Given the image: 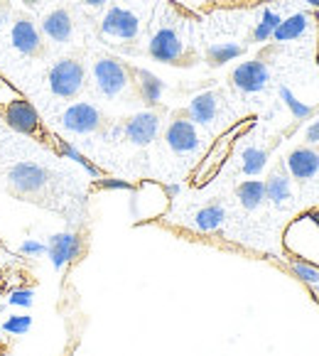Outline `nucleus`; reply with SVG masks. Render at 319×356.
<instances>
[{
  "label": "nucleus",
  "mask_w": 319,
  "mask_h": 356,
  "mask_svg": "<svg viewBox=\"0 0 319 356\" xmlns=\"http://www.w3.org/2000/svg\"><path fill=\"white\" fill-rule=\"evenodd\" d=\"M280 22H283V17L277 15L275 10H270V8H265V10L261 13V22H258L256 30H253V42L263 44V42H268V40H272V32L277 30Z\"/></svg>",
  "instance_id": "25"
},
{
  "label": "nucleus",
  "mask_w": 319,
  "mask_h": 356,
  "mask_svg": "<svg viewBox=\"0 0 319 356\" xmlns=\"http://www.w3.org/2000/svg\"><path fill=\"white\" fill-rule=\"evenodd\" d=\"M104 123L101 111L89 101H76V104L67 106L62 113V126L74 136H91L96 133Z\"/></svg>",
  "instance_id": "4"
},
{
  "label": "nucleus",
  "mask_w": 319,
  "mask_h": 356,
  "mask_svg": "<svg viewBox=\"0 0 319 356\" xmlns=\"http://www.w3.org/2000/svg\"><path fill=\"white\" fill-rule=\"evenodd\" d=\"M20 253L27 258H42L47 253V243L35 241V238H27V241L20 243Z\"/></svg>",
  "instance_id": "32"
},
{
  "label": "nucleus",
  "mask_w": 319,
  "mask_h": 356,
  "mask_svg": "<svg viewBox=\"0 0 319 356\" xmlns=\"http://www.w3.org/2000/svg\"><path fill=\"white\" fill-rule=\"evenodd\" d=\"M40 32H42L44 37H49V40H52V42H57V44L69 42V40H72V35H74L72 15H69L64 8H57V10H52L49 15H44Z\"/></svg>",
  "instance_id": "17"
},
{
  "label": "nucleus",
  "mask_w": 319,
  "mask_h": 356,
  "mask_svg": "<svg viewBox=\"0 0 319 356\" xmlns=\"http://www.w3.org/2000/svg\"><path fill=\"white\" fill-rule=\"evenodd\" d=\"M47 79H49V91L57 99H74L79 91L84 89V79H86L84 64L79 62V59L64 57L52 64Z\"/></svg>",
  "instance_id": "1"
},
{
  "label": "nucleus",
  "mask_w": 319,
  "mask_h": 356,
  "mask_svg": "<svg viewBox=\"0 0 319 356\" xmlns=\"http://www.w3.org/2000/svg\"><path fill=\"white\" fill-rule=\"evenodd\" d=\"M163 187H165V194H167V200H174V197L182 192V187H179V184H163Z\"/></svg>",
  "instance_id": "34"
},
{
  "label": "nucleus",
  "mask_w": 319,
  "mask_h": 356,
  "mask_svg": "<svg viewBox=\"0 0 319 356\" xmlns=\"http://www.w3.org/2000/svg\"><path fill=\"white\" fill-rule=\"evenodd\" d=\"M293 273L297 275L302 283L309 285H317L319 283V268L312 266V263H304V261H295L293 263Z\"/></svg>",
  "instance_id": "29"
},
{
  "label": "nucleus",
  "mask_w": 319,
  "mask_h": 356,
  "mask_svg": "<svg viewBox=\"0 0 319 356\" xmlns=\"http://www.w3.org/2000/svg\"><path fill=\"white\" fill-rule=\"evenodd\" d=\"M285 170H288L295 179H300V182L312 179L314 175L319 172V152L307 145L295 147V150L285 157Z\"/></svg>",
  "instance_id": "14"
},
{
  "label": "nucleus",
  "mask_w": 319,
  "mask_h": 356,
  "mask_svg": "<svg viewBox=\"0 0 319 356\" xmlns=\"http://www.w3.org/2000/svg\"><path fill=\"white\" fill-rule=\"evenodd\" d=\"M253 123H256V118H246V121H241L238 126L229 128V131H226L224 136H221L219 140L211 145V150L206 152V157H204V163L199 165V170H197V182H202V177H204V175H211V172H216V170H219V165L224 163L226 155H229V150L234 147L236 138L243 136V133H246Z\"/></svg>",
  "instance_id": "7"
},
{
  "label": "nucleus",
  "mask_w": 319,
  "mask_h": 356,
  "mask_svg": "<svg viewBox=\"0 0 319 356\" xmlns=\"http://www.w3.org/2000/svg\"><path fill=\"white\" fill-rule=\"evenodd\" d=\"M304 138H307L309 145H317V143H319V118H317V121L309 123L307 133H304Z\"/></svg>",
  "instance_id": "33"
},
{
  "label": "nucleus",
  "mask_w": 319,
  "mask_h": 356,
  "mask_svg": "<svg viewBox=\"0 0 319 356\" xmlns=\"http://www.w3.org/2000/svg\"><path fill=\"white\" fill-rule=\"evenodd\" d=\"M236 197H238V202L248 211L258 209L265 202V182L263 179H246V182H241L236 187Z\"/></svg>",
  "instance_id": "20"
},
{
  "label": "nucleus",
  "mask_w": 319,
  "mask_h": 356,
  "mask_svg": "<svg viewBox=\"0 0 319 356\" xmlns=\"http://www.w3.org/2000/svg\"><path fill=\"white\" fill-rule=\"evenodd\" d=\"M8 305L10 307H20V309H30L35 305V290L32 288H17L8 295Z\"/></svg>",
  "instance_id": "28"
},
{
  "label": "nucleus",
  "mask_w": 319,
  "mask_h": 356,
  "mask_svg": "<svg viewBox=\"0 0 319 356\" xmlns=\"http://www.w3.org/2000/svg\"><path fill=\"white\" fill-rule=\"evenodd\" d=\"M10 42L25 57H37V54L42 52V32L32 20L20 17V20H15V25L10 30Z\"/></svg>",
  "instance_id": "13"
},
{
  "label": "nucleus",
  "mask_w": 319,
  "mask_h": 356,
  "mask_svg": "<svg viewBox=\"0 0 319 356\" xmlns=\"http://www.w3.org/2000/svg\"><path fill=\"white\" fill-rule=\"evenodd\" d=\"M277 94H280L283 104L288 106V111L293 113V118H297V121H304V118H309V115H312V106H307L304 101H300L297 96H295L293 91L288 89V86H280V89H277Z\"/></svg>",
  "instance_id": "26"
},
{
  "label": "nucleus",
  "mask_w": 319,
  "mask_h": 356,
  "mask_svg": "<svg viewBox=\"0 0 319 356\" xmlns=\"http://www.w3.org/2000/svg\"><path fill=\"white\" fill-rule=\"evenodd\" d=\"M270 81V69L263 59H248L241 62L231 74V84L243 94H261Z\"/></svg>",
  "instance_id": "8"
},
{
  "label": "nucleus",
  "mask_w": 319,
  "mask_h": 356,
  "mask_svg": "<svg viewBox=\"0 0 319 356\" xmlns=\"http://www.w3.org/2000/svg\"><path fill=\"white\" fill-rule=\"evenodd\" d=\"M3 121L15 133H22V136H37V133L42 131V118H40L37 108L25 96L10 101V104L3 108Z\"/></svg>",
  "instance_id": "6"
},
{
  "label": "nucleus",
  "mask_w": 319,
  "mask_h": 356,
  "mask_svg": "<svg viewBox=\"0 0 319 356\" xmlns=\"http://www.w3.org/2000/svg\"><path fill=\"white\" fill-rule=\"evenodd\" d=\"M160 126H163V121L155 111H140L123 123V138L138 147H147L157 138Z\"/></svg>",
  "instance_id": "10"
},
{
  "label": "nucleus",
  "mask_w": 319,
  "mask_h": 356,
  "mask_svg": "<svg viewBox=\"0 0 319 356\" xmlns=\"http://www.w3.org/2000/svg\"><path fill=\"white\" fill-rule=\"evenodd\" d=\"M147 54L160 64H182V59L187 57V49H184V42L177 35V30L160 27L147 42Z\"/></svg>",
  "instance_id": "3"
},
{
  "label": "nucleus",
  "mask_w": 319,
  "mask_h": 356,
  "mask_svg": "<svg viewBox=\"0 0 319 356\" xmlns=\"http://www.w3.org/2000/svg\"><path fill=\"white\" fill-rule=\"evenodd\" d=\"M165 140H167V147L177 155H189V152L199 150L202 145V138H199V131L187 115H177L174 121H170L167 131H165Z\"/></svg>",
  "instance_id": "11"
},
{
  "label": "nucleus",
  "mask_w": 319,
  "mask_h": 356,
  "mask_svg": "<svg viewBox=\"0 0 319 356\" xmlns=\"http://www.w3.org/2000/svg\"><path fill=\"white\" fill-rule=\"evenodd\" d=\"M268 160H270L268 150H263V147H256V145H248L246 150L241 152V170H243V175H248V177H256V175H261L263 170H265Z\"/></svg>",
  "instance_id": "23"
},
{
  "label": "nucleus",
  "mask_w": 319,
  "mask_h": 356,
  "mask_svg": "<svg viewBox=\"0 0 319 356\" xmlns=\"http://www.w3.org/2000/svg\"><path fill=\"white\" fill-rule=\"evenodd\" d=\"M8 182L17 194H37L42 192L49 182V170L37 163H15L8 170Z\"/></svg>",
  "instance_id": "5"
},
{
  "label": "nucleus",
  "mask_w": 319,
  "mask_h": 356,
  "mask_svg": "<svg viewBox=\"0 0 319 356\" xmlns=\"http://www.w3.org/2000/svg\"><path fill=\"white\" fill-rule=\"evenodd\" d=\"M20 89L17 86H13L10 81H8L3 74H0V108H6L10 101H15V99H20Z\"/></svg>",
  "instance_id": "31"
},
{
  "label": "nucleus",
  "mask_w": 319,
  "mask_h": 356,
  "mask_svg": "<svg viewBox=\"0 0 319 356\" xmlns=\"http://www.w3.org/2000/svg\"><path fill=\"white\" fill-rule=\"evenodd\" d=\"M224 219H226L224 207L221 204H206L197 211V216H194V226H197L199 231H204V234H211V231H216L221 224H224Z\"/></svg>",
  "instance_id": "22"
},
{
  "label": "nucleus",
  "mask_w": 319,
  "mask_h": 356,
  "mask_svg": "<svg viewBox=\"0 0 319 356\" xmlns=\"http://www.w3.org/2000/svg\"><path fill=\"white\" fill-rule=\"evenodd\" d=\"M94 81L96 89L106 96V99H115L121 96L128 86L133 84L131 69L115 57H101L94 64Z\"/></svg>",
  "instance_id": "2"
},
{
  "label": "nucleus",
  "mask_w": 319,
  "mask_h": 356,
  "mask_svg": "<svg viewBox=\"0 0 319 356\" xmlns=\"http://www.w3.org/2000/svg\"><path fill=\"white\" fill-rule=\"evenodd\" d=\"M290 197H293L290 177L285 172H272L270 177L265 179V200L272 202L275 207H283Z\"/></svg>",
  "instance_id": "19"
},
{
  "label": "nucleus",
  "mask_w": 319,
  "mask_h": 356,
  "mask_svg": "<svg viewBox=\"0 0 319 356\" xmlns=\"http://www.w3.org/2000/svg\"><path fill=\"white\" fill-rule=\"evenodd\" d=\"M307 27H309L307 13H293L290 17H283V22L272 32V40L275 42H293V40H300L307 32Z\"/></svg>",
  "instance_id": "18"
},
{
  "label": "nucleus",
  "mask_w": 319,
  "mask_h": 356,
  "mask_svg": "<svg viewBox=\"0 0 319 356\" xmlns=\"http://www.w3.org/2000/svg\"><path fill=\"white\" fill-rule=\"evenodd\" d=\"M243 52H246V49L236 42H216L206 49V62H209L211 67H224V64L238 59Z\"/></svg>",
  "instance_id": "21"
},
{
  "label": "nucleus",
  "mask_w": 319,
  "mask_h": 356,
  "mask_svg": "<svg viewBox=\"0 0 319 356\" xmlns=\"http://www.w3.org/2000/svg\"><path fill=\"white\" fill-rule=\"evenodd\" d=\"M96 187L99 189H108V192H133V184L128 179H118V177H101L96 179Z\"/></svg>",
  "instance_id": "30"
},
{
  "label": "nucleus",
  "mask_w": 319,
  "mask_h": 356,
  "mask_svg": "<svg viewBox=\"0 0 319 356\" xmlns=\"http://www.w3.org/2000/svg\"><path fill=\"white\" fill-rule=\"evenodd\" d=\"M22 3H25V6H37L40 0H22Z\"/></svg>",
  "instance_id": "36"
},
{
  "label": "nucleus",
  "mask_w": 319,
  "mask_h": 356,
  "mask_svg": "<svg viewBox=\"0 0 319 356\" xmlns=\"http://www.w3.org/2000/svg\"><path fill=\"white\" fill-rule=\"evenodd\" d=\"M84 251V243H81V236L74 234V231H59L49 238L47 253L49 261H52L54 270H62L69 263H74Z\"/></svg>",
  "instance_id": "12"
},
{
  "label": "nucleus",
  "mask_w": 319,
  "mask_h": 356,
  "mask_svg": "<svg viewBox=\"0 0 319 356\" xmlns=\"http://www.w3.org/2000/svg\"><path fill=\"white\" fill-rule=\"evenodd\" d=\"M131 79L136 81V89H138V96L145 106H157L163 101V94H165V81L157 74L147 72V69H131Z\"/></svg>",
  "instance_id": "16"
},
{
  "label": "nucleus",
  "mask_w": 319,
  "mask_h": 356,
  "mask_svg": "<svg viewBox=\"0 0 319 356\" xmlns=\"http://www.w3.org/2000/svg\"><path fill=\"white\" fill-rule=\"evenodd\" d=\"M101 32L113 40H136L140 35V20L128 8L113 6L106 10L104 20H101Z\"/></svg>",
  "instance_id": "9"
},
{
  "label": "nucleus",
  "mask_w": 319,
  "mask_h": 356,
  "mask_svg": "<svg viewBox=\"0 0 319 356\" xmlns=\"http://www.w3.org/2000/svg\"><path fill=\"white\" fill-rule=\"evenodd\" d=\"M84 3H86L89 8H104L106 3H108V0H84Z\"/></svg>",
  "instance_id": "35"
},
{
  "label": "nucleus",
  "mask_w": 319,
  "mask_h": 356,
  "mask_svg": "<svg viewBox=\"0 0 319 356\" xmlns=\"http://www.w3.org/2000/svg\"><path fill=\"white\" fill-rule=\"evenodd\" d=\"M32 327V317L30 314H10V317H6L3 320V325H0V330L6 332V334L10 337H22L27 334Z\"/></svg>",
  "instance_id": "27"
},
{
  "label": "nucleus",
  "mask_w": 319,
  "mask_h": 356,
  "mask_svg": "<svg viewBox=\"0 0 319 356\" xmlns=\"http://www.w3.org/2000/svg\"><path fill=\"white\" fill-rule=\"evenodd\" d=\"M219 115V96L214 91H202L187 106V118L194 126H211Z\"/></svg>",
  "instance_id": "15"
},
{
  "label": "nucleus",
  "mask_w": 319,
  "mask_h": 356,
  "mask_svg": "<svg viewBox=\"0 0 319 356\" xmlns=\"http://www.w3.org/2000/svg\"><path fill=\"white\" fill-rule=\"evenodd\" d=\"M57 147H59V155L67 157V160H72V163L81 165V168H84L86 172H89L94 179H101V177H104V172H101V170L96 168V165L91 163L89 157H86L84 152L79 150L76 145H72V143H67V140H59V143H57Z\"/></svg>",
  "instance_id": "24"
}]
</instances>
